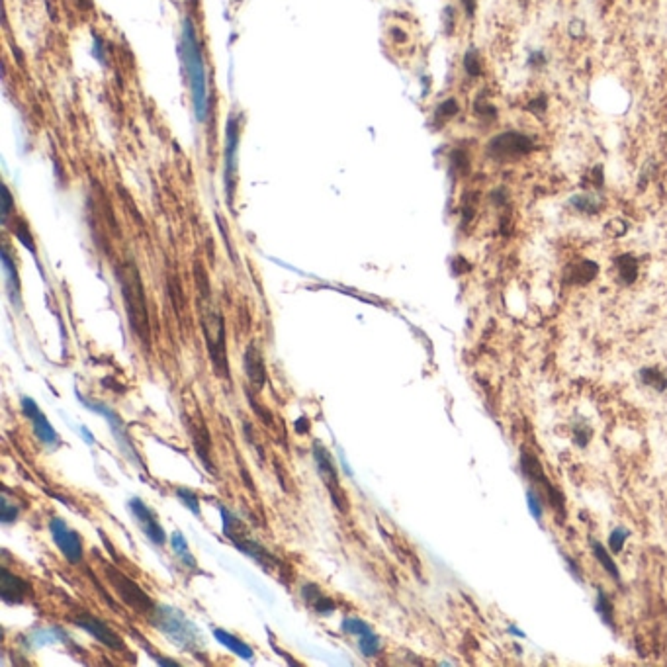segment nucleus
Here are the masks:
<instances>
[{
    "instance_id": "f257e3e1",
    "label": "nucleus",
    "mask_w": 667,
    "mask_h": 667,
    "mask_svg": "<svg viewBox=\"0 0 667 667\" xmlns=\"http://www.w3.org/2000/svg\"><path fill=\"white\" fill-rule=\"evenodd\" d=\"M118 278L121 284V294H123V305L128 311V321L131 331L145 347H149V337H151V327H149V311H147V302H145L143 284L141 276L133 263L123 265L118 270Z\"/></svg>"
},
{
    "instance_id": "4be33fe9",
    "label": "nucleus",
    "mask_w": 667,
    "mask_h": 667,
    "mask_svg": "<svg viewBox=\"0 0 667 667\" xmlns=\"http://www.w3.org/2000/svg\"><path fill=\"white\" fill-rule=\"evenodd\" d=\"M591 546H593V554H595V558L599 560L603 569H605L609 576L613 577L614 581H621V571H618L616 564H614V560L611 558L609 550H606L605 546L601 544V542H597V540H591Z\"/></svg>"
},
{
    "instance_id": "423d86ee",
    "label": "nucleus",
    "mask_w": 667,
    "mask_h": 667,
    "mask_svg": "<svg viewBox=\"0 0 667 667\" xmlns=\"http://www.w3.org/2000/svg\"><path fill=\"white\" fill-rule=\"evenodd\" d=\"M106 576L108 581L112 584L114 587V591L120 595V599L126 603V605L137 614H151L155 613V603L151 601V597L147 595V593L139 587V585L133 581V579H129L126 574H121L120 569L112 568V566H106Z\"/></svg>"
},
{
    "instance_id": "2f4dec72",
    "label": "nucleus",
    "mask_w": 667,
    "mask_h": 667,
    "mask_svg": "<svg viewBox=\"0 0 667 667\" xmlns=\"http://www.w3.org/2000/svg\"><path fill=\"white\" fill-rule=\"evenodd\" d=\"M526 499H529V509H531L534 521H540L542 519V495L534 492V489H529L526 492Z\"/></svg>"
},
{
    "instance_id": "37998d69",
    "label": "nucleus",
    "mask_w": 667,
    "mask_h": 667,
    "mask_svg": "<svg viewBox=\"0 0 667 667\" xmlns=\"http://www.w3.org/2000/svg\"><path fill=\"white\" fill-rule=\"evenodd\" d=\"M444 16H447V24H448L447 31H448V34H450V31H452V28H454V10H452V6H448V8H447V12H444Z\"/></svg>"
},
{
    "instance_id": "c9c22d12",
    "label": "nucleus",
    "mask_w": 667,
    "mask_h": 667,
    "mask_svg": "<svg viewBox=\"0 0 667 667\" xmlns=\"http://www.w3.org/2000/svg\"><path fill=\"white\" fill-rule=\"evenodd\" d=\"M0 516H2V523H12V521L18 519V509H16V505L12 507L6 497H2V513H0Z\"/></svg>"
},
{
    "instance_id": "a211bd4d",
    "label": "nucleus",
    "mask_w": 667,
    "mask_h": 667,
    "mask_svg": "<svg viewBox=\"0 0 667 667\" xmlns=\"http://www.w3.org/2000/svg\"><path fill=\"white\" fill-rule=\"evenodd\" d=\"M186 427L190 429V434H192V442H194V447H196V452L200 456V460L205 464V468L208 472H215L213 470V464L210 460V434H208V429H205V424L202 421H198L194 423L192 419H190Z\"/></svg>"
},
{
    "instance_id": "2eb2a0df",
    "label": "nucleus",
    "mask_w": 667,
    "mask_h": 667,
    "mask_svg": "<svg viewBox=\"0 0 667 667\" xmlns=\"http://www.w3.org/2000/svg\"><path fill=\"white\" fill-rule=\"evenodd\" d=\"M342 630L358 636V648L366 658H374L376 653L382 650V642L380 638L374 634V630L360 618H345L342 621Z\"/></svg>"
},
{
    "instance_id": "4468645a",
    "label": "nucleus",
    "mask_w": 667,
    "mask_h": 667,
    "mask_svg": "<svg viewBox=\"0 0 667 667\" xmlns=\"http://www.w3.org/2000/svg\"><path fill=\"white\" fill-rule=\"evenodd\" d=\"M239 143V118L231 116L228 121V139H225V190H228V204H233V178H235V155Z\"/></svg>"
},
{
    "instance_id": "393cba45",
    "label": "nucleus",
    "mask_w": 667,
    "mask_h": 667,
    "mask_svg": "<svg viewBox=\"0 0 667 667\" xmlns=\"http://www.w3.org/2000/svg\"><path fill=\"white\" fill-rule=\"evenodd\" d=\"M170 544H173V550H175L176 556H180V560L190 566V568H196V560H194V556L190 554L188 550V542L186 539L182 536L180 532H173V536H170Z\"/></svg>"
},
{
    "instance_id": "5701e85b",
    "label": "nucleus",
    "mask_w": 667,
    "mask_h": 667,
    "mask_svg": "<svg viewBox=\"0 0 667 667\" xmlns=\"http://www.w3.org/2000/svg\"><path fill=\"white\" fill-rule=\"evenodd\" d=\"M616 266H618V276H621V280L624 282V284H632V282L636 280L638 263L632 255H622V257H618Z\"/></svg>"
},
{
    "instance_id": "ddd939ff",
    "label": "nucleus",
    "mask_w": 667,
    "mask_h": 667,
    "mask_svg": "<svg viewBox=\"0 0 667 667\" xmlns=\"http://www.w3.org/2000/svg\"><path fill=\"white\" fill-rule=\"evenodd\" d=\"M22 411L26 413V417L31 421L34 432H36V437H38L41 444H46V447H49V448H54L59 444V437H57V432H55L54 427L49 424L46 415L39 411L38 403L34 402V399H30V397H24Z\"/></svg>"
},
{
    "instance_id": "6ab92c4d",
    "label": "nucleus",
    "mask_w": 667,
    "mask_h": 667,
    "mask_svg": "<svg viewBox=\"0 0 667 667\" xmlns=\"http://www.w3.org/2000/svg\"><path fill=\"white\" fill-rule=\"evenodd\" d=\"M302 597L307 605L319 614H333L335 613V603L327 595L319 591L317 585L305 584L302 587Z\"/></svg>"
},
{
    "instance_id": "a18cd8bd",
    "label": "nucleus",
    "mask_w": 667,
    "mask_h": 667,
    "mask_svg": "<svg viewBox=\"0 0 667 667\" xmlns=\"http://www.w3.org/2000/svg\"><path fill=\"white\" fill-rule=\"evenodd\" d=\"M521 2H523V4H526V2H529V0H521Z\"/></svg>"
},
{
    "instance_id": "a878e982",
    "label": "nucleus",
    "mask_w": 667,
    "mask_h": 667,
    "mask_svg": "<svg viewBox=\"0 0 667 667\" xmlns=\"http://www.w3.org/2000/svg\"><path fill=\"white\" fill-rule=\"evenodd\" d=\"M640 378H642L646 386L653 387L656 392H666L667 378L658 368H644V370L640 372Z\"/></svg>"
},
{
    "instance_id": "c03bdc74",
    "label": "nucleus",
    "mask_w": 667,
    "mask_h": 667,
    "mask_svg": "<svg viewBox=\"0 0 667 667\" xmlns=\"http://www.w3.org/2000/svg\"><path fill=\"white\" fill-rule=\"evenodd\" d=\"M509 632H511V634H513V636L524 638V632H521V630H516L515 626H509Z\"/></svg>"
},
{
    "instance_id": "dca6fc26",
    "label": "nucleus",
    "mask_w": 667,
    "mask_h": 667,
    "mask_svg": "<svg viewBox=\"0 0 667 667\" xmlns=\"http://www.w3.org/2000/svg\"><path fill=\"white\" fill-rule=\"evenodd\" d=\"M31 593V587L28 581H24L22 577L14 576L8 568L0 569V595L2 599L16 605V603H24V599Z\"/></svg>"
},
{
    "instance_id": "f03ea898",
    "label": "nucleus",
    "mask_w": 667,
    "mask_h": 667,
    "mask_svg": "<svg viewBox=\"0 0 667 667\" xmlns=\"http://www.w3.org/2000/svg\"><path fill=\"white\" fill-rule=\"evenodd\" d=\"M182 57H184V67H186V76H188L196 118L198 121H205V118H208L205 67L204 59H202V47L198 44L196 31H194V26L190 22V18L184 20V30H182Z\"/></svg>"
},
{
    "instance_id": "a19ab883",
    "label": "nucleus",
    "mask_w": 667,
    "mask_h": 667,
    "mask_svg": "<svg viewBox=\"0 0 667 667\" xmlns=\"http://www.w3.org/2000/svg\"><path fill=\"white\" fill-rule=\"evenodd\" d=\"M544 63H546V57L542 51H534V54L529 57V65H531V67H542Z\"/></svg>"
},
{
    "instance_id": "9b49d317",
    "label": "nucleus",
    "mask_w": 667,
    "mask_h": 667,
    "mask_svg": "<svg viewBox=\"0 0 667 667\" xmlns=\"http://www.w3.org/2000/svg\"><path fill=\"white\" fill-rule=\"evenodd\" d=\"M521 468H523V474L526 478L532 479L534 484H542L544 495L550 499V505H552L554 509H558L560 515H564V497L554 489L550 479L546 478L544 468H542V464L539 462V458H534V456L529 454V452H523V456H521Z\"/></svg>"
},
{
    "instance_id": "e433bc0d",
    "label": "nucleus",
    "mask_w": 667,
    "mask_h": 667,
    "mask_svg": "<svg viewBox=\"0 0 667 667\" xmlns=\"http://www.w3.org/2000/svg\"><path fill=\"white\" fill-rule=\"evenodd\" d=\"M12 208H14V202H12V196H10V190L4 186L2 188V223L8 221V215L12 212Z\"/></svg>"
},
{
    "instance_id": "1a4fd4ad",
    "label": "nucleus",
    "mask_w": 667,
    "mask_h": 667,
    "mask_svg": "<svg viewBox=\"0 0 667 667\" xmlns=\"http://www.w3.org/2000/svg\"><path fill=\"white\" fill-rule=\"evenodd\" d=\"M73 622H75L78 628H83L84 632H88L96 642H100L102 646H106L110 650H114V652H126V642L121 640V636L118 632L108 626L106 622H102L98 616H94V614L86 613H78L73 616Z\"/></svg>"
},
{
    "instance_id": "20e7f679",
    "label": "nucleus",
    "mask_w": 667,
    "mask_h": 667,
    "mask_svg": "<svg viewBox=\"0 0 667 667\" xmlns=\"http://www.w3.org/2000/svg\"><path fill=\"white\" fill-rule=\"evenodd\" d=\"M221 515H223V532H225V536H228L233 544L241 550L243 554H247L250 556L253 560L258 561L260 566L268 571H273L274 568H280L282 561L278 558H274L273 554L266 550L265 546H260L257 540H253L245 531V526L239 523V519L229 513L228 509L221 507Z\"/></svg>"
},
{
    "instance_id": "f3484780",
    "label": "nucleus",
    "mask_w": 667,
    "mask_h": 667,
    "mask_svg": "<svg viewBox=\"0 0 667 667\" xmlns=\"http://www.w3.org/2000/svg\"><path fill=\"white\" fill-rule=\"evenodd\" d=\"M245 372H247V380L253 386L255 392H260L265 387L266 382V368H265V358L263 352L258 350V347L253 342L245 350Z\"/></svg>"
},
{
    "instance_id": "cd10ccee",
    "label": "nucleus",
    "mask_w": 667,
    "mask_h": 667,
    "mask_svg": "<svg viewBox=\"0 0 667 667\" xmlns=\"http://www.w3.org/2000/svg\"><path fill=\"white\" fill-rule=\"evenodd\" d=\"M464 71H466V73H468L470 76H478L479 73H482V63H479V55H478V51L474 49V47H472V49H468V51H466V55H464Z\"/></svg>"
},
{
    "instance_id": "f8f14e48",
    "label": "nucleus",
    "mask_w": 667,
    "mask_h": 667,
    "mask_svg": "<svg viewBox=\"0 0 667 667\" xmlns=\"http://www.w3.org/2000/svg\"><path fill=\"white\" fill-rule=\"evenodd\" d=\"M129 509H131V513L136 516L137 524H139V529L143 531V534L147 539L151 540L153 544L163 546L165 544V531H163V526L157 521V516L153 513L151 509L145 505L141 499H131L129 501Z\"/></svg>"
},
{
    "instance_id": "4c0bfd02",
    "label": "nucleus",
    "mask_w": 667,
    "mask_h": 667,
    "mask_svg": "<svg viewBox=\"0 0 667 667\" xmlns=\"http://www.w3.org/2000/svg\"><path fill=\"white\" fill-rule=\"evenodd\" d=\"M476 116H479V118H489V120H495V108L479 100L478 104H476Z\"/></svg>"
},
{
    "instance_id": "f704fd0d",
    "label": "nucleus",
    "mask_w": 667,
    "mask_h": 667,
    "mask_svg": "<svg viewBox=\"0 0 667 667\" xmlns=\"http://www.w3.org/2000/svg\"><path fill=\"white\" fill-rule=\"evenodd\" d=\"M14 233H16V237H18V239H20V241H22L24 245H26V247L31 250V253L36 250V247H34V241H31V233L28 231V225H26L24 221H20V223L16 225Z\"/></svg>"
},
{
    "instance_id": "c85d7f7f",
    "label": "nucleus",
    "mask_w": 667,
    "mask_h": 667,
    "mask_svg": "<svg viewBox=\"0 0 667 667\" xmlns=\"http://www.w3.org/2000/svg\"><path fill=\"white\" fill-rule=\"evenodd\" d=\"M595 274H597V265L591 263V260H587V263H581V265L574 268V276H576L574 280L584 284V282L593 280V278H595Z\"/></svg>"
},
{
    "instance_id": "9d476101",
    "label": "nucleus",
    "mask_w": 667,
    "mask_h": 667,
    "mask_svg": "<svg viewBox=\"0 0 667 667\" xmlns=\"http://www.w3.org/2000/svg\"><path fill=\"white\" fill-rule=\"evenodd\" d=\"M49 531H51V536H54L59 552L65 556V560L68 564L76 566L78 561L83 560V539L78 536V532L71 531L67 523L63 519H59V516L51 519Z\"/></svg>"
},
{
    "instance_id": "7ed1b4c3",
    "label": "nucleus",
    "mask_w": 667,
    "mask_h": 667,
    "mask_svg": "<svg viewBox=\"0 0 667 667\" xmlns=\"http://www.w3.org/2000/svg\"><path fill=\"white\" fill-rule=\"evenodd\" d=\"M153 622L165 636L170 638L176 646H180L182 650L196 652L202 646V638L198 634L196 626L178 609H170V606H163L161 611L155 609Z\"/></svg>"
},
{
    "instance_id": "7c9ffc66",
    "label": "nucleus",
    "mask_w": 667,
    "mask_h": 667,
    "mask_svg": "<svg viewBox=\"0 0 667 667\" xmlns=\"http://www.w3.org/2000/svg\"><path fill=\"white\" fill-rule=\"evenodd\" d=\"M569 204L576 205V210H581V212H597L599 210V202H595L591 196H587V194H581V196H574L569 200Z\"/></svg>"
},
{
    "instance_id": "39448f33",
    "label": "nucleus",
    "mask_w": 667,
    "mask_h": 667,
    "mask_svg": "<svg viewBox=\"0 0 667 667\" xmlns=\"http://www.w3.org/2000/svg\"><path fill=\"white\" fill-rule=\"evenodd\" d=\"M202 329H204L205 345L212 358L213 370L221 378L229 376L228 349H225V323L223 315L215 310H205L202 315Z\"/></svg>"
},
{
    "instance_id": "ea45409f",
    "label": "nucleus",
    "mask_w": 667,
    "mask_h": 667,
    "mask_svg": "<svg viewBox=\"0 0 667 667\" xmlns=\"http://www.w3.org/2000/svg\"><path fill=\"white\" fill-rule=\"evenodd\" d=\"M460 2H462L466 16H468V18H474V14H476V6H478V0H460Z\"/></svg>"
},
{
    "instance_id": "c756f323",
    "label": "nucleus",
    "mask_w": 667,
    "mask_h": 667,
    "mask_svg": "<svg viewBox=\"0 0 667 667\" xmlns=\"http://www.w3.org/2000/svg\"><path fill=\"white\" fill-rule=\"evenodd\" d=\"M630 532L626 529H622V526H616L613 532H611V536H609V548L613 550V552H621L622 548H624V542L628 540Z\"/></svg>"
},
{
    "instance_id": "79ce46f5",
    "label": "nucleus",
    "mask_w": 667,
    "mask_h": 667,
    "mask_svg": "<svg viewBox=\"0 0 667 667\" xmlns=\"http://www.w3.org/2000/svg\"><path fill=\"white\" fill-rule=\"evenodd\" d=\"M564 558H566V561H568V568H569V571L574 574V577H576V581L581 584V571H579V568H577L576 560H571V558H568V556H564Z\"/></svg>"
},
{
    "instance_id": "6e6552de",
    "label": "nucleus",
    "mask_w": 667,
    "mask_h": 667,
    "mask_svg": "<svg viewBox=\"0 0 667 667\" xmlns=\"http://www.w3.org/2000/svg\"><path fill=\"white\" fill-rule=\"evenodd\" d=\"M532 149H534V143H532L531 137L519 133V131H507V133L493 137L487 145V155L503 163V161H515L519 157H524Z\"/></svg>"
},
{
    "instance_id": "0eeeda50",
    "label": "nucleus",
    "mask_w": 667,
    "mask_h": 667,
    "mask_svg": "<svg viewBox=\"0 0 667 667\" xmlns=\"http://www.w3.org/2000/svg\"><path fill=\"white\" fill-rule=\"evenodd\" d=\"M313 460H315V466H317L319 478L323 479L327 492H329L331 499H333L335 507L339 509L341 513H349V499H347V493L341 489L333 460H331V456H329V452H327V448L323 447L321 442H315V444H313Z\"/></svg>"
},
{
    "instance_id": "58836bf2",
    "label": "nucleus",
    "mask_w": 667,
    "mask_h": 667,
    "mask_svg": "<svg viewBox=\"0 0 667 667\" xmlns=\"http://www.w3.org/2000/svg\"><path fill=\"white\" fill-rule=\"evenodd\" d=\"M626 223H624V221H621V220H613L611 221V223H609V228H606V231H609V233H613L614 237H621V235H624V233H626Z\"/></svg>"
},
{
    "instance_id": "bb28decb",
    "label": "nucleus",
    "mask_w": 667,
    "mask_h": 667,
    "mask_svg": "<svg viewBox=\"0 0 667 667\" xmlns=\"http://www.w3.org/2000/svg\"><path fill=\"white\" fill-rule=\"evenodd\" d=\"M176 495H178V499L186 505V507L194 513L196 516H200V499H198V495L188 487H178L176 489Z\"/></svg>"
},
{
    "instance_id": "72a5a7b5",
    "label": "nucleus",
    "mask_w": 667,
    "mask_h": 667,
    "mask_svg": "<svg viewBox=\"0 0 667 667\" xmlns=\"http://www.w3.org/2000/svg\"><path fill=\"white\" fill-rule=\"evenodd\" d=\"M458 114V104H456V100H447V102H442L439 108H437V118L439 120H450L452 116Z\"/></svg>"
},
{
    "instance_id": "412c9836",
    "label": "nucleus",
    "mask_w": 667,
    "mask_h": 667,
    "mask_svg": "<svg viewBox=\"0 0 667 667\" xmlns=\"http://www.w3.org/2000/svg\"><path fill=\"white\" fill-rule=\"evenodd\" d=\"M2 266H4V274H6V284H8V292H10V297H12V302L20 305V282H18L16 265H14V260L10 258V253H8L6 245H4V249H2Z\"/></svg>"
},
{
    "instance_id": "aec40b11",
    "label": "nucleus",
    "mask_w": 667,
    "mask_h": 667,
    "mask_svg": "<svg viewBox=\"0 0 667 667\" xmlns=\"http://www.w3.org/2000/svg\"><path fill=\"white\" fill-rule=\"evenodd\" d=\"M213 636L218 638L221 644L225 646V648H229V650L235 653V656H239L241 660L253 661V658H255V653H253V650H250L249 646L245 644V642H241V640L233 636V634L225 632V630L213 628Z\"/></svg>"
},
{
    "instance_id": "b1692460",
    "label": "nucleus",
    "mask_w": 667,
    "mask_h": 667,
    "mask_svg": "<svg viewBox=\"0 0 667 667\" xmlns=\"http://www.w3.org/2000/svg\"><path fill=\"white\" fill-rule=\"evenodd\" d=\"M595 609H597V613H599L601 621L605 622L606 626H611L614 628V609L611 599L606 597V593L603 589H597V603H595Z\"/></svg>"
},
{
    "instance_id": "473e14b6",
    "label": "nucleus",
    "mask_w": 667,
    "mask_h": 667,
    "mask_svg": "<svg viewBox=\"0 0 667 667\" xmlns=\"http://www.w3.org/2000/svg\"><path fill=\"white\" fill-rule=\"evenodd\" d=\"M591 429L587 424H574V442L579 448H585L591 440Z\"/></svg>"
}]
</instances>
